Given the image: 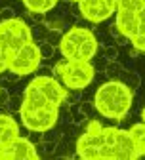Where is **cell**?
<instances>
[{"instance_id": "1", "label": "cell", "mask_w": 145, "mask_h": 160, "mask_svg": "<svg viewBox=\"0 0 145 160\" xmlns=\"http://www.w3.org/2000/svg\"><path fill=\"white\" fill-rule=\"evenodd\" d=\"M132 88L117 78H109L94 93V109L105 118L122 120L132 107Z\"/></svg>"}, {"instance_id": "2", "label": "cell", "mask_w": 145, "mask_h": 160, "mask_svg": "<svg viewBox=\"0 0 145 160\" xmlns=\"http://www.w3.org/2000/svg\"><path fill=\"white\" fill-rule=\"evenodd\" d=\"M55 74L59 76L61 84L69 90H84L88 88L94 78L96 69L90 61H80V59H63L55 65Z\"/></svg>"}, {"instance_id": "3", "label": "cell", "mask_w": 145, "mask_h": 160, "mask_svg": "<svg viewBox=\"0 0 145 160\" xmlns=\"http://www.w3.org/2000/svg\"><path fill=\"white\" fill-rule=\"evenodd\" d=\"M27 42H33V31L23 19L6 17L0 21V46L6 53L19 50Z\"/></svg>"}, {"instance_id": "4", "label": "cell", "mask_w": 145, "mask_h": 160, "mask_svg": "<svg viewBox=\"0 0 145 160\" xmlns=\"http://www.w3.org/2000/svg\"><path fill=\"white\" fill-rule=\"evenodd\" d=\"M17 112H19V118H21V124L33 133H44L48 130H54L59 118V107L52 103L42 109H29L19 105Z\"/></svg>"}, {"instance_id": "5", "label": "cell", "mask_w": 145, "mask_h": 160, "mask_svg": "<svg viewBox=\"0 0 145 160\" xmlns=\"http://www.w3.org/2000/svg\"><path fill=\"white\" fill-rule=\"evenodd\" d=\"M40 61H42V55H40L38 44L33 40V42L23 44L19 50L8 53V71L15 76H25L34 72Z\"/></svg>"}, {"instance_id": "6", "label": "cell", "mask_w": 145, "mask_h": 160, "mask_svg": "<svg viewBox=\"0 0 145 160\" xmlns=\"http://www.w3.org/2000/svg\"><path fill=\"white\" fill-rule=\"evenodd\" d=\"M0 158H4V160H36L38 158L36 143L19 135L8 147L0 149Z\"/></svg>"}, {"instance_id": "7", "label": "cell", "mask_w": 145, "mask_h": 160, "mask_svg": "<svg viewBox=\"0 0 145 160\" xmlns=\"http://www.w3.org/2000/svg\"><path fill=\"white\" fill-rule=\"evenodd\" d=\"M31 82L42 92L46 97H48V101L61 107L65 101H67V90L65 86L59 82V80H55L54 76H48V74H40V76H34Z\"/></svg>"}, {"instance_id": "8", "label": "cell", "mask_w": 145, "mask_h": 160, "mask_svg": "<svg viewBox=\"0 0 145 160\" xmlns=\"http://www.w3.org/2000/svg\"><path fill=\"white\" fill-rule=\"evenodd\" d=\"M101 143H103V137H101V132L99 133H90V132H84L76 137V143H75V154L84 158V160H99L101 154H99V149H101Z\"/></svg>"}, {"instance_id": "9", "label": "cell", "mask_w": 145, "mask_h": 160, "mask_svg": "<svg viewBox=\"0 0 145 160\" xmlns=\"http://www.w3.org/2000/svg\"><path fill=\"white\" fill-rule=\"evenodd\" d=\"M117 19H115V29L118 34H122L126 40L136 36L137 31V13L130 10H117Z\"/></svg>"}, {"instance_id": "10", "label": "cell", "mask_w": 145, "mask_h": 160, "mask_svg": "<svg viewBox=\"0 0 145 160\" xmlns=\"http://www.w3.org/2000/svg\"><path fill=\"white\" fill-rule=\"evenodd\" d=\"M78 12L90 23H103L115 13V10H111L103 0H97L96 4H78Z\"/></svg>"}, {"instance_id": "11", "label": "cell", "mask_w": 145, "mask_h": 160, "mask_svg": "<svg viewBox=\"0 0 145 160\" xmlns=\"http://www.w3.org/2000/svg\"><path fill=\"white\" fill-rule=\"evenodd\" d=\"M137 158L136 145L128 130L117 128V145H115V160H134Z\"/></svg>"}, {"instance_id": "12", "label": "cell", "mask_w": 145, "mask_h": 160, "mask_svg": "<svg viewBox=\"0 0 145 160\" xmlns=\"http://www.w3.org/2000/svg\"><path fill=\"white\" fill-rule=\"evenodd\" d=\"M15 137H19V124L12 114L0 112V149L8 147Z\"/></svg>"}, {"instance_id": "13", "label": "cell", "mask_w": 145, "mask_h": 160, "mask_svg": "<svg viewBox=\"0 0 145 160\" xmlns=\"http://www.w3.org/2000/svg\"><path fill=\"white\" fill-rule=\"evenodd\" d=\"M21 105H23V107H29V109H42V107L50 105V101H48V97L40 92L33 82H29V86H27L25 92H23ZM52 105H54V103H52Z\"/></svg>"}, {"instance_id": "14", "label": "cell", "mask_w": 145, "mask_h": 160, "mask_svg": "<svg viewBox=\"0 0 145 160\" xmlns=\"http://www.w3.org/2000/svg\"><path fill=\"white\" fill-rule=\"evenodd\" d=\"M101 137H103V143L99 149L101 158L105 160H115V145H117V128L109 126V128H103L101 130Z\"/></svg>"}, {"instance_id": "15", "label": "cell", "mask_w": 145, "mask_h": 160, "mask_svg": "<svg viewBox=\"0 0 145 160\" xmlns=\"http://www.w3.org/2000/svg\"><path fill=\"white\" fill-rule=\"evenodd\" d=\"M99 52V40L97 36H90L88 40H84L80 46H78V59L80 61H92V59L97 55Z\"/></svg>"}, {"instance_id": "16", "label": "cell", "mask_w": 145, "mask_h": 160, "mask_svg": "<svg viewBox=\"0 0 145 160\" xmlns=\"http://www.w3.org/2000/svg\"><path fill=\"white\" fill-rule=\"evenodd\" d=\"M130 137H132V141L136 145V152H137V158L145 154V122L141 120V122L134 124L130 130Z\"/></svg>"}, {"instance_id": "17", "label": "cell", "mask_w": 145, "mask_h": 160, "mask_svg": "<svg viewBox=\"0 0 145 160\" xmlns=\"http://www.w3.org/2000/svg\"><path fill=\"white\" fill-rule=\"evenodd\" d=\"M23 4L31 13H48L50 10H54L48 0H23Z\"/></svg>"}, {"instance_id": "18", "label": "cell", "mask_w": 145, "mask_h": 160, "mask_svg": "<svg viewBox=\"0 0 145 160\" xmlns=\"http://www.w3.org/2000/svg\"><path fill=\"white\" fill-rule=\"evenodd\" d=\"M38 50H40V55H42V59H48L54 55L55 48L52 42H48V40H44V42H38Z\"/></svg>"}, {"instance_id": "19", "label": "cell", "mask_w": 145, "mask_h": 160, "mask_svg": "<svg viewBox=\"0 0 145 160\" xmlns=\"http://www.w3.org/2000/svg\"><path fill=\"white\" fill-rule=\"evenodd\" d=\"M103 57H105L107 61L118 59V46L117 44H105V48H103Z\"/></svg>"}, {"instance_id": "20", "label": "cell", "mask_w": 145, "mask_h": 160, "mask_svg": "<svg viewBox=\"0 0 145 160\" xmlns=\"http://www.w3.org/2000/svg\"><path fill=\"white\" fill-rule=\"evenodd\" d=\"M101 130H103V126L99 124V120H88L86 132H90V133H99Z\"/></svg>"}, {"instance_id": "21", "label": "cell", "mask_w": 145, "mask_h": 160, "mask_svg": "<svg viewBox=\"0 0 145 160\" xmlns=\"http://www.w3.org/2000/svg\"><path fill=\"white\" fill-rule=\"evenodd\" d=\"M96 2H97V0H78L76 4H96Z\"/></svg>"}, {"instance_id": "22", "label": "cell", "mask_w": 145, "mask_h": 160, "mask_svg": "<svg viewBox=\"0 0 145 160\" xmlns=\"http://www.w3.org/2000/svg\"><path fill=\"white\" fill-rule=\"evenodd\" d=\"M141 120H143V122H145V107L141 109Z\"/></svg>"}, {"instance_id": "23", "label": "cell", "mask_w": 145, "mask_h": 160, "mask_svg": "<svg viewBox=\"0 0 145 160\" xmlns=\"http://www.w3.org/2000/svg\"><path fill=\"white\" fill-rule=\"evenodd\" d=\"M2 55H8V53H6V52L2 50V46H0V57H2Z\"/></svg>"}, {"instance_id": "24", "label": "cell", "mask_w": 145, "mask_h": 160, "mask_svg": "<svg viewBox=\"0 0 145 160\" xmlns=\"http://www.w3.org/2000/svg\"><path fill=\"white\" fill-rule=\"evenodd\" d=\"M48 2H50V4H52L54 8H55V4H57V0H48Z\"/></svg>"}, {"instance_id": "25", "label": "cell", "mask_w": 145, "mask_h": 160, "mask_svg": "<svg viewBox=\"0 0 145 160\" xmlns=\"http://www.w3.org/2000/svg\"><path fill=\"white\" fill-rule=\"evenodd\" d=\"M2 95H8V93H6V92H4L2 88H0V97H2Z\"/></svg>"}, {"instance_id": "26", "label": "cell", "mask_w": 145, "mask_h": 160, "mask_svg": "<svg viewBox=\"0 0 145 160\" xmlns=\"http://www.w3.org/2000/svg\"><path fill=\"white\" fill-rule=\"evenodd\" d=\"M73 2H78V0H73Z\"/></svg>"}]
</instances>
